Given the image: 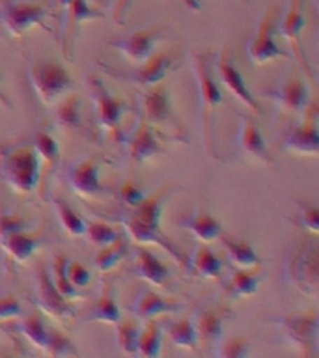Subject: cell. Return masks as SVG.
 Returning <instances> with one entry per match:
<instances>
[{
	"label": "cell",
	"mask_w": 319,
	"mask_h": 358,
	"mask_svg": "<svg viewBox=\"0 0 319 358\" xmlns=\"http://www.w3.org/2000/svg\"><path fill=\"white\" fill-rule=\"evenodd\" d=\"M237 144H239L241 151L245 153L246 157H250L260 164H265V166L273 168L276 164L274 157L271 155L265 140H263V134L257 127V123L254 122V117L243 116L239 114V133H237Z\"/></svg>",
	"instance_id": "e0dca14e"
},
{
	"label": "cell",
	"mask_w": 319,
	"mask_h": 358,
	"mask_svg": "<svg viewBox=\"0 0 319 358\" xmlns=\"http://www.w3.org/2000/svg\"><path fill=\"white\" fill-rule=\"evenodd\" d=\"M162 34L164 30L161 27L146 28V30L127 34L122 38L108 39V45L112 49H116L123 58H127L131 64L140 66L155 55V47L162 39Z\"/></svg>",
	"instance_id": "9a60e30c"
},
{
	"label": "cell",
	"mask_w": 319,
	"mask_h": 358,
	"mask_svg": "<svg viewBox=\"0 0 319 358\" xmlns=\"http://www.w3.org/2000/svg\"><path fill=\"white\" fill-rule=\"evenodd\" d=\"M88 321H101V323H106V324H116L120 319H122V310L118 306L116 299L112 295V289L106 285L105 291H103V295L101 299L97 301L92 310L88 312L86 315Z\"/></svg>",
	"instance_id": "4dcf8cb0"
},
{
	"label": "cell",
	"mask_w": 319,
	"mask_h": 358,
	"mask_svg": "<svg viewBox=\"0 0 319 358\" xmlns=\"http://www.w3.org/2000/svg\"><path fill=\"white\" fill-rule=\"evenodd\" d=\"M47 17L49 11L45 10V6L36 2H4L0 6V22L13 38H21L34 27L52 32V28L45 22Z\"/></svg>",
	"instance_id": "9c48e42d"
},
{
	"label": "cell",
	"mask_w": 319,
	"mask_h": 358,
	"mask_svg": "<svg viewBox=\"0 0 319 358\" xmlns=\"http://www.w3.org/2000/svg\"><path fill=\"white\" fill-rule=\"evenodd\" d=\"M84 237H88V241L92 245L95 246H106L114 243V241L120 237L116 229L108 226V224H103V222H88L86 224V234Z\"/></svg>",
	"instance_id": "ab89813d"
},
{
	"label": "cell",
	"mask_w": 319,
	"mask_h": 358,
	"mask_svg": "<svg viewBox=\"0 0 319 358\" xmlns=\"http://www.w3.org/2000/svg\"><path fill=\"white\" fill-rule=\"evenodd\" d=\"M55 4L60 8V10L66 11L67 10V6L71 4V0H55Z\"/></svg>",
	"instance_id": "681fc988"
},
{
	"label": "cell",
	"mask_w": 319,
	"mask_h": 358,
	"mask_svg": "<svg viewBox=\"0 0 319 358\" xmlns=\"http://www.w3.org/2000/svg\"><path fill=\"white\" fill-rule=\"evenodd\" d=\"M190 263H192L194 273L198 274V276H201V278L217 280L220 278V274H222L224 271L222 262H220L207 246H200V248L194 252V256H192V262Z\"/></svg>",
	"instance_id": "1f68e13d"
},
{
	"label": "cell",
	"mask_w": 319,
	"mask_h": 358,
	"mask_svg": "<svg viewBox=\"0 0 319 358\" xmlns=\"http://www.w3.org/2000/svg\"><path fill=\"white\" fill-rule=\"evenodd\" d=\"M178 310L179 304L168 301L166 296L159 295V293H155V291L151 289L142 291L133 306L134 315L139 319H142V321H150V319L159 317L162 313H172L178 312Z\"/></svg>",
	"instance_id": "d4e9b609"
},
{
	"label": "cell",
	"mask_w": 319,
	"mask_h": 358,
	"mask_svg": "<svg viewBox=\"0 0 319 358\" xmlns=\"http://www.w3.org/2000/svg\"><path fill=\"white\" fill-rule=\"evenodd\" d=\"M99 66L106 73L114 75V77L123 78V80H127V83L144 90L162 83L166 78L168 71L176 69V58L170 52H157V55L151 56L150 60H146L144 64H140V66H136L131 71H122V69H116V67L106 66L103 62H101Z\"/></svg>",
	"instance_id": "30bf717a"
},
{
	"label": "cell",
	"mask_w": 319,
	"mask_h": 358,
	"mask_svg": "<svg viewBox=\"0 0 319 358\" xmlns=\"http://www.w3.org/2000/svg\"><path fill=\"white\" fill-rule=\"evenodd\" d=\"M30 83L38 95V99L45 106L55 105L56 99H60L67 90L73 86L71 75L66 71V67L52 60L30 62Z\"/></svg>",
	"instance_id": "5b68a950"
},
{
	"label": "cell",
	"mask_w": 319,
	"mask_h": 358,
	"mask_svg": "<svg viewBox=\"0 0 319 358\" xmlns=\"http://www.w3.org/2000/svg\"><path fill=\"white\" fill-rule=\"evenodd\" d=\"M45 352H49L52 357H71V355L75 357L77 349L67 336H64L58 330H49V340H47Z\"/></svg>",
	"instance_id": "60d3db41"
},
{
	"label": "cell",
	"mask_w": 319,
	"mask_h": 358,
	"mask_svg": "<svg viewBox=\"0 0 319 358\" xmlns=\"http://www.w3.org/2000/svg\"><path fill=\"white\" fill-rule=\"evenodd\" d=\"M52 206H55L56 215H58V220H60L64 231L67 235H71V237H84V234H86V224L88 222L83 217H78L77 213L73 211L71 207L67 206L64 200H60V198H55Z\"/></svg>",
	"instance_id": "836d02e7"
},
{
	"label": "cell",
	"mask_w": 319,
	"mask_h": 358,
	"mask_svg": "<svg viewBox=\"0 0 319 358\" xmlns=\"http://www.w3.org/2000/svg\"><path fill=\"white\" fill-rule=\"evenodd\" d=\"M133 0H116L114 4V10H112V17L118 24H125V13H127L129 6H131Z\"/></svg>",
	"instance_id": "c3c4849f"
},
{
	"label": "cell",
	"mask_w": 319,
	"mask_h": 358,
	"mask_svg": "<svg viewBox=\"0 0 319 358\" xmlns=\"http://www.w3.org/2000/svg\"><path fill=\"white\" fill-rule=\"evenodd\" d=\"M262 95L273 101L285 116H301L310 106V90L299 75H291L271 88H263Z\"/></svg>",
	"instance_id": "8fae6325"
},
{
	"label": "cell",
	"mask_w": 319,
	"mask_h": 358,
	"mask_svg": "<svg viewBox=\"0 0 319 358\" xmlns=\"http://www.w3.org/2000/svg\"><path fill=\"white\" fill-rule=\"evenodd\" d=\"M99 164L101 161L97 157H88L69 170V185L77 194L86 196V198L99 194Z\"/></svg>",
	"instance_id": "ffe728a7"
},
{
	"label": "cell",
	"mask_w": 319,
	"mask_h": 358,
	"mask_svg": "<svg viewBox=\"0 0 319 358\" xmlns=\"http://www.w3.org/2000/svg\"><path fill=\"white\" fill-rule=\"evenodd\" d=\"M125 248H127V245H125V237H122V235L114 243H111V245L101 246L94 259L95 268L99 273H108V271H112L118 263L122 262L123 256H125Z\"/></svg>",
	"instance_id": "e575fe53"
},
{
	"label": "cell",
	"mask_w": 319,
	"mask_h": 358,
	"mask_svg": "<svg viewBox=\"0 0 319 358\" xmlns=\"http://www.w3.org/2000/svg\"><path fill=\"white\" fill-rule=\"evenodd\" d=\"M66 274L69 282H71L75 287H86L90 284V280H92V274L86 267H84L83 263L75 262V259H67L66 262Z\"/></svg>",
	"instance_id": "b9f144b4"
},
{
	"label": "cell",
	"mask_w": 319,
	"mask_h": 358,
	"mask_svg": "<svg viewBox=\"0 0 319 358\" xmlns=\"http://www.w3.org/2000/svg\"><path fill=\"white\" fill-rule=\"evenodd\" d=\"M241 2H245V4H250V0H241Z\"/></svg>",
	"instance_id": "816d5d0a"
},
{
	"label": "cell",
	"mask_w": 319,
	"mask_h": 358,
	"mask_svg": "<svg viewBox=\"0 0 319 358\" xmlns=\"http://www.w3.org/2000/svg\"><path fill=\"white\" fill-rule=\"evenodd\" d=\"M120 194H122V200L125 201V206H127V207L139 206L140 201L146 198L144 192H142V190H140L136 185L131 183V181H127V183L122 185V190H120Z\"/></svg>",
	"instance_id": "7dc6e473"
},
{
	"label": "cell",
	"mask_w": 319,
	"mask_h": 358,
	"mask_svg": "<svg viewBox=\"0 0 319 358\" xmlns=\"http://www.w3.org/2000/svg\"><path fill=\"white\" fill-rule=\"evenodd\" d=\"M139 334L140 327L134 321H131V319H125V321L120 319L116 323L118 347L125 355H136V349H139Z\"/></svg>",
	"instance_id": "d590c367"
},
{
	"label": "cell",
	"mask_w": 319,
	"mask_h": 358,
	"mask_svg": "<svg viewBox=\"0 0 319 358\" xmlns=\"http://www.w3.org/2000/svg\"><path fill=\"white\" fill-rule=\"evenodd\" d=\"M168 192H170V189H162L150 198H144L139 206L129 207L122 217V222L133 241H136L140 245H153L155 243V245L161 246L162 250L172 254L176 262L185 263L178 246L161 231L162 206H164Z\"/></svg>",
	"instance_id": "6da1fadb"
},
{
	"label": "cell",
	"mask_w": 319,
	"mask_h": 358,
	"mask_svg": "<svg viewBox=\"0 0 319 358\" xmlns=\"http://www.w3.org/2000/svg\"><path fill=\"white\" fill-rule=\"evenodd\" d=\"M226 313H228L226 310L211 308V310H204V312L196 315V319H192L196 327V334H198V343L201 341L207 347L220 343Z\"/></svg>",
	"instance_id": "603a6c76"
},
{
	"label": "cell",
	"mask_w": 319,
	"mask_h": 358,
	"mask_svg": "<svg viewBox=\"0 0 319 358\" xmlns=\"http://www.w3.org/2000/svg\"><path fill=\"white\" fill-rule=\"evenodd\" d=\"M66 30H64V55L71 58V49L75 43V34L77 28L86 21L92 19H99L103 13L94 8H90L88 0H71V4L67 6L66 10Z\"/></svg>",
	"instance_id": "44dd1931"
},
{
	"label": "cell",
	"mask_w": 319,
	"mask_h": 358,
	"mask_svg": "<svg viewBox=\"0 0 319 358\" xmlns=\"http://www.w3.org/2000/svg\"><path fill=\"white\" fill-rule=\"evenodd\" d=\"M142 117L153 129H168L170 133L179 134L181 140H187L181 122L173 114L166 88L161 83L142 90Z\"/></svg>",
	"instance_id": "ba28073f"
},
{
	"label": "cell",
	"mask_w": 319,
	"mask_h": 358,
	"mask_svg": "<svg viewBox=\"0 0 319 358\" xmlns=\"http://www.w3.org/2000/svg\"><path fill=\"white\" fill-rule=\"evenodd\" d=\"M0 83H2V73H0ZM0 101H2V103H4V105L8 106V108H11V101L8 99V97H6V95L2 94V92H0Z\"/></svg>",
	"instance_id": "f907efd6"
},
{
	"label": "cell",
	"mask_w": 319,
	"mask_h": 358,
	"mask_svg": "<svg viewBox=\"0 0 319 358\" xmlns=\"http://www.w3.org/2000/svg\"><path fill=\"white\" fill-rule=\"evenodd\" d=\"M34 150L38 151V155L45 162H49L50 166H55L56 162L60 161V145L50 134L38 133V136L34 138Z\"/></svg>",
	"instance_id": "f35d334b"
},
{
	"label": "cell",
	"mask_w": 319,
	"mask_h": 358,
	"mask_svg": "<svg viewBox=\"0 0 319 358\" xmlns=\"http://www.w3.org/2000/svg\"><path fill=\"white\" fill-rule=\"evenodd\" d=\"M248 352H250L248 341L245 338H234V340H228L226 343H222L218 355L224 358H245Z\"/></svg>",
	"instance_id": "ee69618b"
},
{
	"label": "cell",
	"mask_w": 319,
	"mask_h": 358,
	"mask_svg": "<svg viewBox=\"0 0 319 358\" xmlns=\"http://www.w3.org/2000/svg\"><path fill=\"white\" fill-rule=\"evenodd\" d=\"M213 71H217L220 84L228 90L229 94L234 95L235 99L239 101L241 105L246 106L248 110L256 112V114L262 112V106H260L257 99L250 92V88L246 86L245 78H243L241 71L237 69V66H235V62L234 58H232V52L228 50V47H220V50L215 55Z\"/></svg>",
	"instance_id": "4fadbf2b"
},
{
	"label": "cell",
	"mask_w": 319,
	"mask_h": 358,
	"mask_svg": "<svg viewBox=\"0 0 319 358\" xmlns=\"http://www.w3.org/2000/svg\"><path fill=\"white\" fill-rule=\"evenodd\" d=\"M139 129L136 133L129 140V157L133 162H146L150 161L151 157L164 155L166 150L162 148V144L157 138V129H153L150 123L146 122L144 117H140Z\"/></svg>",
	"instance_id": "d6986e66"
},
{
	"label": "cell",
	"mask_w": 319,
	"mask_h": 358,
	"mask_svg": "<svg viewBox=\"0 0 319 358\" xmlns=\"http://www.w3.org/2000/svg\"><path fill=\"white\" fill-rule=\"evenodd\" d=\"M179 226L183 229H189L192 237L200 243H213L222 235V226L209 213H194L190 217H185Z\"/></svg>",
	"instance_id": "4316f807"
},
{
	"label": "cell",
	"mask_w": 319,
	"mask_h": 358,
	"mask_svg": "<svg viewBox=\"0 0 319 358\" xmlns=\"http://www.w3.org/2000/svg\"><path fill=\"white\" fill-rule=\"evenodd\" d=\"M166 336L173 345L181 347V349H190L192 351V349L198 347V334H196V327L192 317H183L172 321V323L168 324Z\"/></svg>",
	"instance_id": "f546056e"
},
{
	"label": "cell",
	"mask_w": 319,
	"mask_h": 358,
	"mask_svg": "<svg viewBox=\"0 0 319 358\" xmlns=\"http://www.w3.org/2000/svg\"><path fill=\"white\" fill-rule=\"evenodd\" d=\"M301 215L295 218V222L301 226V228L308 229L310 234H318L319 231V215H318V206L313 203H301Z\"/></svg>",
	"instance_id": "7bdbcfd3"
},
{
	"label": "cell",
	"mask_w": 319,
	"mask_h": 358,
	"mask_svg": "<svg viewBox=\"0 0 319 358\" xmlns=\"http://www.w3.org/2000/svg\"><path fill=\"white\" fill-rule=\"evenodd\" d=\"M260 268L262 265L256 268H237L226 285V295L229 299H248L256 295L263 280Z\"/></svg>",
	"instance_id": "484cf974"
},
{
	"label": "cell",
	"mask_w": 319,
	"mask_h": 358,
	"mask_svg": "<svg viewBox=\"0 0 319 358\" xmlns=\"http://www.w3.org/2000/svg\"><path fill=\"white\" fill-rule=\"evenodd\" d=\"M319 250L316 245L301 246L291 257L288 267L290 284L308 296H318L319 293Z\"/></svg>",
	"instance_id": "7c38bea8"
},
{
	"label": "cell",
	"mask_w": 319,
	"mask_h": 358,
	"mask_svg": "<svg viewBox=\"0 0 319 358\" xmlns=\"http://www.w3.org/2000/svg\"><path fill=\"white\" fill-rule=\"evenodd\" d=\"M88 88L90 94H92V99H94V110L97 123L116 140H123L122 122L123 116L129 112L127 103L118 99L116 95L106 88L105 83L95 73L88 77Z\"/></svg>",
	"instance_id": "8992f818"
},
{
	"label": "cell",
	"mask_w": 319,
	"mask_h": 358,
	"mask_svg": "<svg viewBox=\"0 0 319 358\" xmlns=\"http://www.w3.org/2000/svg\"><path fill=\"white\" fill-rule=\"evenodd\" d=\"M306 24L304 13H302V0H290L282 21H280L278 34L291 45V50L295 55L297 62L301 64L308 77H312V69L308 64V58L302 49V28Z\"/></svg>",
	"instance_id": "2e32d148"
},
{
	"label": "cell",
	"mask_w": 319,
	"mask_h": 358,
	"mask_svg": "<svg viewBox=\"0 0 319 358\" xmlns=\"http://www.w3.org/2000/svg\"><path fill=\"white\" fill-rule=\"evenodd\" d=\"M218 239L222 241L224 248L228 252L229 263H232L235 268H256L262 265L260 257H257V254L248 243L234 241L229 239V237H224V235H220Z\"/></svg>",
	"instance_id": "83f0119b"
},
{
	"label": "cell",
	"mask_w": 319,
	"mask_h": 358,
	"mask_svg": "<svg viewBox=\"0 0 319 358\" xmlns=\"http://www.w3.org/2000/svg\"><path fill=\"white\" fill-rule=\"evenodd\" d=\"M36 299H38V306L41 312H45L50 317L64 319L71 317L73 308L67 304V301L58 293V289L52 284L50 274L41 268L38 278V291H36Z\"/></svg>",
	"instance_id": "ac0fdd59"
},
{
	"label": "cell",
	"mask_w": 319,
	"mask_h": 358,
	"mask_svg": "<svg viewBox=\"0 0 319 358\" xmlns=\"http://www.w3.org/2000/svg\"><path fill=\"white\" fill-rule=\"evenodd\" d=\"M30 228H32V226H30L24 218L17 217V215H2V217H0V235Z\"/></svg>",
	"instance_id": "bcb514c9"
},
{
	"label": "cell",
	"mask_w": 319,
	"mask_h": 358,
	"mask_svg": "<svg viewBox=\"0 0 319 358\" xmlns=\"http://www.w3.org/2000/svg\"><path fill=\"white\" fill-rule=\"evenodd\" d=\"M162 351V329L155 319L146 321L144 329H140L139 334V349L136 355L144 358L161 357Z\"/></svg>",
	"instance_id": "f1b7e54d"
},
{
	"label": "cell",
	"mask_w": 319,
	"mask_h": 358,
	"mask_svg": "<svg viewBox=\"0 0 319 358\" xmlns=\"http://www.w3.org/2000/svg\"><path fill=\"white\" fill-rule=\"evenodd\" d=\"M0 246L17 262H28L39 248V239L30 234V229H19L0 235Z\"/></svg>",
	"instance_id": "cb8c5ba5"
},
{
	"label": "cell",
	"mask_w": 319,
	"mask_h": 358,
	"mask_svg": "<svg viewBox=\"0 0 319 358\" xmlns=\"http://www.w3.org/2000/svg\"><path fill=\"white\" fill-rule=\"evenodd\" d=\"M22 334L27 336V340L32 343L34 347H38L45 352V347H47V340H49V329L45 327L43 319L39 317L38 313H34L30 317H27L22 321Z\"/></svg>",
	"instance_id": "74e56055"
},
{
	"label": "cell",
	"mask_w": 319,
	"mask_h": 358,
	"mask_svg": "<svg viewBox=\"0 0 319 358\" xmlns=\"http://www.w3.org/2000/svg\"><path fill=\"white\" fill-rule=\"evenodd\" d=\"M66 257L64 256H56L55 263H52V273H55V278H52V284L58 289L66 301H75V299H80V289L75 287V285L69 282L66 274Z\"/></svg>",
	"instance_id": "8d00e7d4"
},
{
	"label": "cell",
	"mask_w": 319,
	"mask_h": 358,
	"mask_svg": "<svg viewBox=\"0 0 319 358\" xmlns=\"http://www.w3.org/2000/svg\"><path fill=\"white\" fill-rule=\"evenodd\" d=\"M0 172L11 189L30 194L38 189L41 176V161L32 145L0 151Z\"/></svg>",
	"instance_id": "3957f363"
},
{
	"label": "cell",
	"mask_w": 319,
	"mask_h": 358,
	"mask_svg": "<svg viewBox=\"0 0 319 358\" xmlns=\"http://www.w3.org/2000/svg\"><path fill=\"white\" fill-rule=\"evenodd\" d=\"M192 73L196 80V97H198V110H200L201 136L204 148L209 155L218 159L215 153V112L222 103V92L213 77L211 52H196L192 55Z\"/></svg>",
	"instance_id": "7a4b0ae2"
},
{
	"label": "cell",
	"mask_w": 319,
	"mask_h": 358,
	"mask_svg": "<svg viewBox=\"0 0 319 358\" xmlns=\"http://www.w3.org/2000/svg\"><path fill=\"white\" fill-rule=\"evenodd\" d=\"M22 308L21 302L15 296H0V321H10V319L21 317Z\"/></svg>",
	"instance_id": "f6af8a7d"
},
{
	"label": "cell",
	"mask_w": 319,
	"mask_h": 358,
	"mask_svg": "<svg viewBox=\"0 0 319 358\" xmlns=\"http://www.w3.org/2000/svg\"><path fill=\"white\" fill-rule=\"evenodd\" d=\"M274 19H276L274 8L271 6L263 13V19L257 22L256 32L246 45V55L254 66H267L271 62L290 56V52L280 49V45H276V41H274Z\"/></svg>",
	"instance_id": "5bb4252c"
},
{
	"label": "cell",
	"mask_w": 319,
	"mask_h": 358,
	"mask_svg": "<svg viewBox=\"0 0 319 358\" xmlns=\"http://www.w3.org/2000/svg\"><path fill=\"white\" fill-rule=\"evenodd\" d=\"M271 323L278 324L285 340L297 347L302 355L316 357L319 341V315L316 310L288 312L282 317L273 319Z\"/></svg>",
	"instance_id": "277c9868"
},
{
	"label": "cell",
	"mask_w": 319,
	"mask_h": 358,
	"mask_svg": "<svg viewBox=\"0 0 319 358\" xmlns=\"http://www.w3.org/2000/svg\"><path fill=\"white\" fill-rule=\"evenodd\" d=\"M278 148L285 153L301 157H316L319 151V127L318 108L310 105L302 112L299 122H295L284 133Z\"/></svg>",
	"instance_id": "52a82bcc"
},
{
	"label": "cell",
	"mask_w": 319,
	"mask_h": 358,
	"mask_svg": "<svg viewBox=\"0 0 319 358\" xmlns=\"http://www.w3.org/2000/svg\"><path fill=\"white\" fill-rule=\"evenodd\" d=\"M80 99L71 95L56 108V123L67 131H80L84 127L83 112H80Z\"/></svg>",
	"instance_id": "d6a6232c"
},
{
	"label": "cell",
	"mask_w": 319,
	"mask_h": 358,
	"mask_svg": "<svg viewBox=\"0 0 319 358\" xmlns=\"http://www.w3.org/2000/svg\"><path fill=\"white\" fill-rule=\"evenodd\" d=\"M134 274L155 287H162L170 278V271L166 265L144 246H140L134 254Z\"/></svg>",
	"instance_id": "7402d4cb"
}]
</instances>
